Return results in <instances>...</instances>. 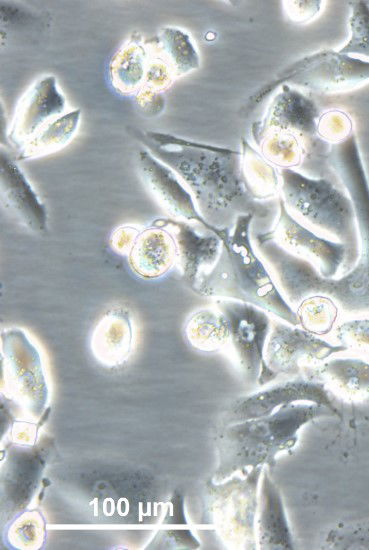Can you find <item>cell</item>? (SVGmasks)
Segmentation results:
<instances>
[{
  "mask_svg": "<svg viewBox=\"0 0 369 550\" xmlns=\"http://www.w3.org/2000/svg\"><path fill=\"white\" fill-rule=\"evenodd\" d=\"M328 163L354 207L359 235L354 267L339 278H324L309 261L272 240L253 238V244L293 308L308 296L325 295L345 312H369V182L354 133L332 144Z\"/></svg>",
  "mask_w": 369,
  "mask_h": 550,
  "instance_id": "obj_1",
  "label": "cell"
},
{
  "mask_svg": "<svg viewBox=\"0 0 369 550\" xmlns=\"http://www.w3.org/2000/svg\"><path fill=\"white\" fill-rule=\"evenodd\" d=\"M135 134L150 153L176 172L212 227L231 230L237 218L246 214L255 216L251 234L273 227L279 204L252 197L242 175L241 152L164 132L135 130Z\"/></svg>",
  "mask_w": 369,
  "mask_h": 550,
  "instance_id": "obj_2",
  "label": "cell"
},
{
  "mask_svg": "<svg viewBox=\"0 0 369 550\" xmlns=\"http://www.w3.org/2000/svg\"><path fill=\"white\" fill-rule=\"evenodd\" d=\"M253 214L240 215L222 239L215 265L191 288L195 293L255 305L293 326L299 324L294 308L275 284L270 270L257 255L251 235Z\"/></svg>",
  "mask_w": 369,
  "mask_h": 550,
  "instance_id": "obj_3",
  "label": "cell"
},
{
  "mask_svg": "<svg viewBox=\"0 0 369 550\" xmlns=\"http://www.w3.org/2000/svg\"><path fill=\"white\" fill-rule=\"evenodd\" d=\"M338 415L322 405L298 402L281 406L268 416L226 424L217 437L218 465L213 481L222 482L247 468L273 467L278 454L295 447L304 425Z\"/></svg>",
  "mask_w": 369,
  "mask_h": 550,
  "instance_id": "obj_4",
  "label": "cell"
},
{
  "mask_svg": "<svg viewBox=\"0 0 369 550\" xmlns=\"http://www.w3.org/2000/svg\"><path fill=\"white\" fill-rule=\"evenodd\" d=\"M279 196L290 215L316 234L342 243L346 258L341 274L359 256V235L352 201L339 178H313L295 169L280 168Z\"/></svg>",
  "mask_w": 369,
  "mask_h": 550,
  "instance_id": "obj_5",
  "label": "cell"
},
{
  "mask_svg": "<svg viewBox=\"0 0 369 550\" xmlns=\"http://www.w3.org/2000/svg\"><path fill=\"white\" fill-rule=\"evenodd\" d=\"M316 104L284 84L269 105L264 119L253 127L254 141H264L279 154L303 161L301 173L313 178H335L328 152L318 147Z\"/></svg>",
  "mask_w": 369,
  "mask_h": 550,
  "instance_id": "obj_6",
  "label": "cell"
},
{
  "mask_svg": "<svg viewBox=\"0 0 369 550\" xmlns=\"http://www.w3.org/2000/svg\"><path fill=\"white\" fill-rule=\"evenodd\" d=\"M262 470L259 466L244 477L231 476L227 481L210 483L207 487L208 521L231 548L254 549L258 545L255 519Z\"/></svg>",
  "mask_w": 369,
  "mask_h": 550,
  "instance_id": "obj_7",
  "label": "cell"
},
{
  "mask_svg": "<svg viewBox=\"0 0 369 550\" xmlns=\"http://www.w3.org/2000/svg\"><path fill=\"white\" fill-rule=\"evenodd\" d=\"M1 393L29 418H38L48 399L42 360L27 335L18 328L1 334Z\"/></svg>",
  "mask_w": 369,
  "mask_h": 550,
  "instance_id": "obj_8",
  "label": "cell"
},
{
  "mask_svg": "<svg viewBox=\"0 0 369 550\" xmlns=\"http://www.w3.org/2000/svg\"><path fill=\"white\" fill-rule=\"evenodd\" d=\"M215 305L228 321V345L243 376L258 385L273 381L277 375L265 361V349L272 325L268 312L255 305L231 299H218Z\"/></svg>",
  "mask_w": 369,
  "mask_h": 550,
  "instance_id": "obj_9",
  "label": "cell"
},
{
  "mask_svg": "<svg viewBox=\"0 0 369 550\" xmlns=\"http://www.w3.org/2000/svg\"><path fill=\"white\" fill-rule=\"evenodd\" d=\"M369 81V61L322 50L300 59L279 78L283 83L318 93H338L353 90Z\"/></svg>",
  "mask_w": 369,
  "mask_h": 550,
  "instance_id": "obj_10",
  "label": "cell"
},
{
  "mask_svg": "<svg viewBox=\"0 0 369 550\" xmlns=\"http://www.w3.org/2000/svg\"><path fill=\"white\" fill-rule=\"evenodd\" d=\"M279 211L273 227L252 237L269 239L288 252L309 261L324 278H335L346 258L345 246L322 237L302 225L287 211L282 199H278Z\"/></svg>",
  "mask_w": 369,
  "mask_h": 550,
  "instance_id": "obj_11",
  "label": "cell"
},
{
  "mask_svg": "<svg viewBox=\"0 0 369 550\" xmlns=\"http://www.w3.org/2000/svg\"><path fill=\"white\" fill-rule=\"evenodd\" d=\"M298 402L322 405L339 414L334 405V396L325 384L301 374L237 398L226 410L223 422L226 425L268 416L281 406Z\"/></svg>",
  "mask_w": 369,
  "mask_h": 550,
  "instance_id": "obj_12",
  "label": "cell"
},
{
  "mask_svg": "<svg viewBox=\"0 0 369 550\" xmlns=\"http://www.w3.org/2000/svg\"><path fill=\"white\" fill-rule=\"evenodd\" d=\"M347 350L287 322L274 321L265 349V361L278 376H299L308 365H317L331 355Z\"/></svg>",
  "mask_w": 369,
  "mask_h": 550,
  "instance_id": "obj_13",
  "label": "cell"
},
{
  "mask_svg": "<svg viewBox=\"0 0 369 550\" xmlns=\"http://www.w3.org/2000/svg\"><path fill=\"white\" fill-rule=\"evenodd\" d=\"M138 172L155 201L170 218L201 225L222 238L228 230H219L208 224L200 215L192 194L165 163L147 149L138 153Z\"/></svg>",
  "mask_w": 369,
  "mask_h": 550,
  "instance_id": "obj_14",
  "label": "cell"
},
{
  "mask_svg": "<svg viewBox=\"0 0 369 550\" xmlns=\"http://www.w3.org/2000/svg\"><path fill=\"white\" fill-rule=\"evenodd\" d=\"M154 221L167 229L176 247V268L184 281L192 288L199 277L207 273L217 262L222 249V239L215 232L170 217H158Z\"/></svg>",
  "mask_w": 369,
  "mask_h": 550,
  "instance_id": "obj_15",
  "label": "cell"
},
{
  "mask_svg": "<svg viewBox=\"0 0 369 550\" xmlns=\"http://www.w3.org/2000/svg\"><path fill=\"white\" fill-rule=\"evenodd\" d=\"M66 99L56 77L46 75L35 81L19 100L11 126L9 141L20 149L45 125L64 114Z\"/></svg>",
  "mask_w": 369,
  "mask_h": 550,
  "instance_id": "obj_16",
  "label": "cell"
},
{
  "mask_svg": "<svg viewBox=\"0 0 369 550\" xmlns=\"http://www.w3.org/2000/svg\"><path fill=\"white\" fill-rule=\"evenodd\" d=\"M1 203L19 223L32 232L47 229L45 205L15 160L1 151Z\"/></svg>",
  "mask_w": 369,
  "mask_h": 550,
  "instance_id": "obj_17",
  "label": "cell"
},
{
  "mask_svg": "<svg viewBox=\"0 0 369 550\" xmlns=\"http://www.w3.org/2000/svg\"><path fill=\"white\" fill-rule=\"evenodd\" d=\"M127 258L138 277L161 278L176 267L174 239L167 229L152 220L142 227Z\"/></svg>",
  "mask_w": 369,
  "mask_h": 550,
  "instance_id": "obj_18",
  "label": "cell"
},
{
  "mask_svg": "<svg viewBox=\"0 0 369 550\" xmlns=\"http://www.w3.org/2000/svg\"><path fill=\"white\" fill-rule=\"evenodd\" d=\"M133 326L130 313L123 307L108 310L98 320L90 336L95 360L106 368H118L130 357Z\"/></svg>",
  "mask_w": 369,
  "mask_h": 550,
  "instance_id": "obj_19",
  "label": "cell"
},
{
  "mask_svg": "<svg viewBox=\"0 0 369 550\" xmlns=\"http://www.w3.org/2000/svg\"><path fill=\"white\" fill-rule=\"evenodd\" d=\"M303 375L321 381L334 397L351 403L369 401V363L358 358H335L306 367Z\"/></svg>",
  "mask_w": 369,
  "mask_h": 550,
  "instance_id": "obj_20",
  "label": "cell"
},
{
  "mask_svg": "<svg viewBox=\"0 0 369 550\" xmlns=\"http://www.w3.org/2000/svg\"><path fill=\"white\" fill-rule=\"evenodd\" d=\"M258 504L257 544L261 549H292L293 538L281 494L264 471Z\"/></svg>",
  "mask_w": 369,
  "mask_h": 550,
  "instance_id": "obj_21",
  "label": "cell"
},
{
  "mask_svg": "<svg viewBox=\"0 0 369 550\" xmlns=\"http://www.w3.org/2000/svg\"><path fill=\"white\" fill-rule=\"evenodd\" d=\"M149 63L147 41L132 34L117 50L109 65V76L114 89L125 95L137 94L143 87Z\"/></svg>",
  "mask_w": 369,
  "mask_h": 550,
  "instance_id": "obj_22",
  "label": "cell"
},
{
  "mask_svg": "<svg viewBox=\"0 0 369 550\" xmlns=\"http://www.w3.org/2000/svg\"><path fill=\"white\" fill-rule=\"evenodd\" d=\"M148 48L171 70L175 78L182 77L200 66V56L190 35L178 27H163Z\"/></svg>",
  "mask_w": 369,
  "mask_h": 550,
  "instance_id": "obj_23",
  "label": "cell"
},
{
  "mask_svg": "<svg viewBox=\"0 0 369 550\" xmlns=\"http://www.w3.org/2000/svg\"><path fill=\"white\" fill-rule=\"evenodd\" d=\"M184 333L194 349L206 353L223 349L230 339L228 321L216 306L192 312L186 320Z\"/></svg>",
  "mask_w": 369,
  "mask_h": 550,
  "instance_id": "obj_24",
  "label": "cell"
},
{
  "mask_svg": "<svg viewBox=\"0 0 369 550\" xmlns=\"http://www.w3.org/2000/svg\"><path fill=\"white\" fill-rule=\"evenodd\" d=\"M80 118L81 110L76 109L51 121L25 143L16 159L28 160L61 150L76 134Z\"/></svg>",
  "mask_w": 369,
  "mask_h": 550,
  "instance_id": "obj_25",
  "label": "cell"
},
{
  "mask_svg": "<svg viewBox=\"0 0 369 550\" xmlns=\"http://www.w3.org/2000/svg\"><path fill=\"white\" fill-rule=\"evenodd\" d=\"M242 175L252 197L267 201L280 191L279 170L242 139Z\"/></svg>",
  "mask_w": 369,
  "mask_h": 550,
  "instance_id": "obj_26",
  "label": "cell"
},
{
  "mask_svg": "<svg viewBox=\"0 0 369 550\" xmlns=\"http://www.w3.org/2000/svg\"><path fill=\"white\" fill-rule=\"evenodd\" d=\"M300 327L314 335L330 333L339 316V306L325 295H311L295 307Z\"/></svg>",
  "mask_w": 369,
  "mask_h": 550,
  "instance_id": "obj_27",
  "label": "cell"
},
{
  "mask_svg": "<svg viewBox=\"0 0 369 550\" xmlns=\"http://www.w3.org/2000/svg\"><path fill=\"white\" fill-rule=\"evenodd\" d=\"M7 540L14 548H40L45 540V522L42 514L37 510H31L16 517L8 528Z\"/></svg>",
  "mask_w": 369,
  "mask_h": 550,
  "instance_id": "obj_28",
  "label": "cell"
},
{
  "mask_svg": "<svg viewBox=\"0 0 369 550\" xmlns=\"http://www.w3.org/2000/svg\"><path fill=\"white\" fill-rule=\"evenodd\" d=\"M349 7L351 10L348 20L350 37L338 52L369 58V2L351 1Z\"/></svg>",
  "mask_w": 369,
  "mask_h": 550,
  "instance_id": "obj_29",
  "label": "cell"
},
{
  "mask_svg": "<svg viewBox=\"0 0 369 550\" xmlns=\"http://www.w3.org/2000/svg\"><path fill=\"white\" fill-rule=\"evenodd\" d=\"M336 338L347 350L369 354V319H353L339 324Z\"/></svg>",
  "mask_w": 369,
  "mask_h": 550,
  "instance_id": "obj_30",
  "label": "cell"
},
{
  "mask_svg": "<svg viewBox=\"0 0 369 550\" xmlns=\"http://www.w3.org/2000/svg\"><path fill=\"white\" fill-rule=\"evenodd\" d=\"M142 227L123 225L116 228L110 235L111 248L118 254L128 256Z\"/></svg>",
  "mask_w": 369,
  "mask_h": 550,
  "instance_id": "obj_31",
  "label": "cell"
},
{
  "mask_svg": "<svg viewBox=\"0 0 369 550\" xmlns=\"http://www.w3.org/2000/svg\"><path fill=\"white\" fill-rule=\"evenodd\" d=\"M136 102L140 109L149 116H156L164 109L165 101L161 93L140 89L136 94Z\"/></svg>",
  "mask_w": 369,
  "mask_h": 550,
  "instance_id": "obj_32",
  "label": "cell"
},
{
  "mask_svg": "<svg viewBox=\"0 0 369 550\" xmlns=\"http://www.w3.org/2000/svg\"><path fill=\"white\" fill-rule=\"evenodd\" d=\"M300 11L287 10L289 17L297 22H305L312 19L320 10L321 1H297Z\"/></svg>",
  "mask_w": 369,
  "mask_h": 550,
  "instance_id": "obj_33",
  "label": "cell"
}]
</instances>
